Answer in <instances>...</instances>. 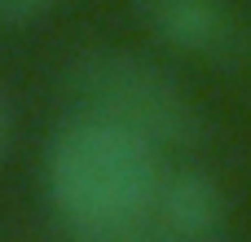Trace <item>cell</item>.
<instances>
[{
  "label": "cell",
  "mask_w": 251,
  "mask_h": 242,
  "mask_svg": "<svg viewBox=\"0 0 251 242\" xmlns=\"http://www.w3.org/2000/svg\"><path fill=\"white\" fill-rule=\"evenodd\" d=\"M154 220L172 242H212L225 229V194L207 172H168L159 181Z\"/></svg>",
  "instance_id": "277c9868"
},
{
  "label": "cell",
  "mask_w": 251,
  "mask_h": 242,
  "mask_svg": "<svg viewBox=\"0 0 251 242\" xmlns=\"http://www.w3.org/2000/svg\"><path fill=\"white\" fill-rule=\"evenodd\" d=\"M66 88L79 115L119 123L150 145H190L199 110L172 71L128 48H88L66 66Z\"/></svg>",
  "instance_id": "7a4b0ae2"
},
{
  "label": "cell",
  "mask_w": 251,
  "mask_h": 242,
  "mask_svg": "<svg viewBox=\"0 0 251 242\" xmlns=\"http://www.w3.org/2000/svg\"><path fill=\"white\" fill-rule=\"evenodd\" d=\"M0 145H4V110H0Z\"/></svg>",
  "instance_id": "8992f818"
},
{
  "label": "cell",
  "mask_w": 251,
  "mask_h": 242,
  "mask_svg": "<svg viewBox=\"0 0 251 242\" xmlns=\"http://www.w3.org/2000/svg\"><path fill=\"white\" fill-rule=\"evenodd\" d=\"M141 22L172 48L207 62L247 57L251 40L234 0H132Z\"/></svg>",
  "instance_id": "3957f363"
},
{
  "label": "cell",
  "mask_w": 251,
  "mask_h": 242,
  "mask_svg": "<svg viewBox=\"0 0 251 242\" xmlns=\"http://www.w3.org/2000/svg\"><path fill=\"white\" fill-rule=\"evenodd\" d=\"M159 181V145L93 115H75L44 154L49 203L66 234L146 225V216H154Z\"/></svg>",
  "instance_id": "6da1fadb"
},
{
  "label": "cell",
  "mask_w": 251,
  "mask_h": 242,
  "mask_svg": "<svg viewBox=\"0 0 251 242\" xmlns=\"http://www.w3.org/2000/svg\"><path fill=\"white\" fill-rule=\"evenodd\" d=\"M57 9V0H0V26H31L40 18H49Z\"/></svg>",
  "instance_id": "5b68a950"
}]
</instances>
